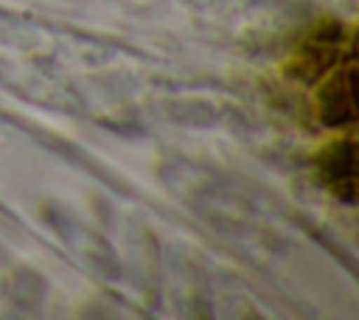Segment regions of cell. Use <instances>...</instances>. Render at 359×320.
Listing matches in <instances>:
<instances>
[{
    "mask_svg": "<svg viewBox=\"0 0 359 320\" xmlns=\"http://www.w3.org/2000/svg\"><path fill=\"white\" fill-rule=\"evenodd\" d=\"M320 112L328 126H342L356 118V65H353V45L348 48L342 70L328 81L320 95Z\"/></svg>",
    "mask_w": 359,
    "mask_h": 320,
    "instance_id": "cell-1",
    "label": "cell"
},
{
    "mask_svg": "<svg viewBox=\"0 0 359 320\" xmlns=\"http://www.w3.org/2000/svg\"><path fill=\"white\" fill-rule=\"evenodd\" d=\"M323 180L348 202H353V188H356V157H353V143H339L331 146V152L320 163Z\"/></svg>",
    "mask_w": 359,
    "mask_h": 320,
    "instance_id": "cell-2",
    "label": "cell"
}]
</instances>
